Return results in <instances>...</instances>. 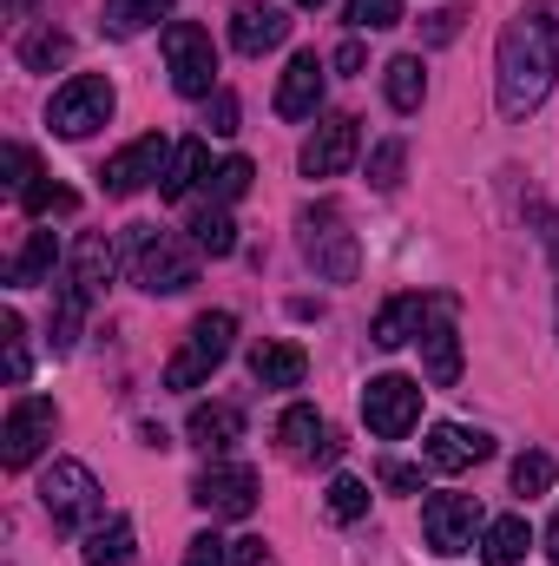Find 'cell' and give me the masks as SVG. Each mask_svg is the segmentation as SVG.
<instances>
[{"instance_id":"cell-30","label":"cell","mask_w":559,"mask_h":566,"mask_svg":"<svg viewBox=\"0 0 559 566\" xmlns=\"http://www.w3.org/2000/svg\"><path fill=\"white\" fill-rule=\"evenodd\" d=\"M66 53H73V40H66L60 27H33V33H20V66H27V73H53Z\"/></svg>"},{"instance_id":"cell-42","label":"cell","mask_w":559,"mask_h":566,"mask_svg":"<svg viewBox=\"0 0 559 566\" xmlns=\"http://www.w3.org/2000/svg\"><path fill=\"white\" fill-rule=\"evenodd\" d=\"M33 178H40V171H33V151H27V145H7V185L27 191Z\"/></svg>"},{"instance_id":"cell-7","label":"cell","mask_w":559,"mask_h":566,"mask_svg":"<svg viewBox=\"0 0 559 566\" xmlns=\"http://www.w3.org/2000/svg\"><path fill=\"white\" fill-rule=\"evenodd\" d=\"M113 80H99V73H73L60 93H53V106H46V126L60 133V139H86V133H99L106 119H113Z\"/></svg>"},{"instance_id":"cell-28","label":"cell","mask_w":559,"mask_h":566,"mask_svg":"<svg viewBox=\"0 0 559 566\" xmlns=\"http://www.w3.org/2000/svg\"><path fill=\"white\" fill-rule=\"evenodd\" d=\"M133 554H139L133 521H106V527L86 534V566H133Z\"/></svg>"},{"instance_id":"cell-14","label":"cell","mask_w":559,"mask_h":566,"mask_svg":"<svg viewBox=\"0 0 559 566\" xmlns=\"http://www.w3.org/2000/svg\"><path fill=\"white\" fill-rule=\"evenodd\" d=\"M165 165H171V145L158 139V133H145V139H133L126 151H113L99 178H106L113 198H139L151 178H165Z\"/></svg>"},{"instance_id":"cell-18","label":"cell","mask_w":559,"mask_h":566,"mask_svg":"<svg viewBox=\"0 0 559 566\" xmlns=\"http://www.w3.org/2000/svg\"><path fill=\"white\" fill-rule=\"evenodd\" d=\"M323 60L316 53H296L289 66H283L277 80V119H316V106H323Z\"/></svg>"},{"instance_id":"cell-41","label":"cell","mask_w":559,"mask_h":566,"mask_svg":"<svg viewBox=\"0 0 559 566\" xmlns=\"http://www.w3.org/2000/svg\"><path fill=\"white\" fill-rule=\"evenodd\" d=\"M204 126H211L218 139H231V133H238V99H231V93H211V113H204Z\"/></svg>"},{"instance_id":"cell-4","label":"cell","mask_w":559,"mask_h":566,"mask_svg":"<svg viewBox=\"0 0 559 566\" xmlns=\"http://www.w3.org/2000/svg\"><path fill=\"white\" fill-rule=\"evenodd\" d=\"M231 343H238V316H231V310H204V316L191 323L184 349L165 363V389H198V382H211V376L224 369Z\"/></svg>"},{"instance_id":"cell-3","label":"cell","mask_w":559,"mask_h":566,"mask_svg":"<svg viewBox=\"0 0 559 566\" xmlns=\"http://www.w3.org/2000/svg\"><path fill=\"white\" fill-rule=\"evenodd\" d=\"M296 244H303V258L316 264L323 283H356V271H362L356 231H349V218L336 205H303L296 211Z\"/></svg>"},{"instance_id":"cell-24","label":"cell","mask_w":559,"mask_h":566,"mask_svg":"<svg viewBox=\"0 0 559 566\" xmlns=\"http://www.w3.org/2000/svg\"><path fill=\"white\" fill-rule=\"evenodd\" d=\"M382 93H389V106H395V113H421V99H428L421 53H395V60L382 66Z\"/></svg>"},{"instance_id":"cell-20","label":"cell","mask_w":559,"mask_h":566,"mask_svg":"<svg viewBox=\"0 0 559 566\" xmlns=\"http://www.w3.org/2000/svg\"><path fill=\"white\" fill-rule=\"evenodd\" d=\"M421 323H428V296L409 290V296H389V303L376 310V329H369V336H376V349H402V343L421 336Z\"/></svg>"},{"instance_id":"cell-35","label":"cell","mask_w":559,"mask_h":566,"mask_svg":"<svg viewBox=\"0 0 559 566\" xmlns=\"http://www.w3.org/2000/svg\"><path fill=\"white\" fill-rule=\"evenodd\" d=\"M342 20L356 33H389V27H402V0H349Z\"/></svg>"},{"instance_id":"cell-31","label":"cell","mask_w":559,"mask_h":566,"mask_svg":"<svg viewBox=\"0 0 559 566\" xmlns=\"http://www.w3.org/2000/svg\"><path fill=\"white\" fill-rule=\"evenodd\" d=\"M178 0H106V33H119V40H133L139 27H151V20H165Z\"/></svg>"},{"instance_id":"cell-27","label":"cell","mask_w":559,"mask_h":566,"mask_svg":"<svg viewBox=\"0 0 559 566\" xmlns=\"http://www.w3.org/2000/svg\"><path fill=\"white\" fill-rule=\"evenodd\" d=\"M527 547H534V534H527L520 514H507V521H494V527L481 534V560L487 566H520L527 560Z\"/></svg>"},{"instance_id":"cell-2","label":"cell","mask_w":559,"mask_h":566,"mask_svg":"<svg viewBox=\"0 0 559 566\" xmlns=\"http://www.w3.org/2000/svg\"><path fill=\"white\" fill-rule=\"evenodd\" d=\"M126 258H133V283L151 290V296H178L198 283V244H184L178 231H158V224H133L126 238Z\"/></svg>"},{"instance_id":"cell-44","label":"cell","mask_w":559,"mask_h":566,"mask_svg":"<svg viewBox=\"0 0 559 566\" xmlns=\"http://www.w3.org/2000/svg\"><path fill=\"white\" fill-rule=\"evenodd\" d=\"M231 566H271V547L264 541H231Z\"/></svg>"},{"instance_id":"cell-16","label":"cell","mask_w":559,"mask_h":566,"mask_svg":"<svg viewBox=\"0 0 559 566\" xmlns=\"http://www.w3.org/2000/svg\"><path fill=\"white\" fill-rule=\"evenodd\" d=\"M283 40H289V13H283L277 0H238V7H231V46H238V53L264 60Z\"/></svg>"},{"instance_id":"cell-1","label":"cell","mask_w":559,"mask_h":566,"mask_svg":"<svg viewBox=\"0 0 559 566\" xmlns=\"http://www.w3.org/2000/svg\"><path fill=\"white\" fill-rule=\"evenodd\" d=\"M559 80V0H540L527 13H514L500 27V53H494V93L507 119H527L547 106Z\"/></svg>"},{"instance_id":"cell-37","label":"cell","mask_w":559,"mask_h":566,"mask_svg":"<svg viewBox=\"0 0 559 566\" xmlns=\"http://www.w3.org/2000/svg\"><path fill=\"white\" fill-rule=\"evenodd\" d=\"M402 158H409L402 139H382L376 158H369V185H376V191H395V185H402Z\"/></svg>"},{"instance_id":"cell-47","label":"cell","mask_w":559,"mask_h":566,"mask_svg":"<svg viewBox=\"0 0 559 566\" xmlns=\"http://www.w3.org/2000/svg\"><path fill=\"white\" fill-rule=\"evenodd\" d=\"M7 7H13V13H27V7H33V0H7Z\"/></svg>"},{"instance_id":"cell-11","label":"cell","mask_w":559,"mask_h":566,"mask_svg":"<svg viewBox=\"0 0 559 566\" xmlns=\"http://www.w3.org/2000/svg\"><path fill=\"white\" fill-rule=\"evenodd\" d=\"M421 534H428V547H434L441 560H454V554L474 547L481 507H474L467 494H434V501H421Z\"/></svg>"},{"instance_id":"cell-19","label":"cell","mask_w":559,"mask_h":566,"mask_svg":"<svg viewBox=\"0 0 559 566\" xmlns=\"http://www.w3.org/2000/svg\"><path fill=\"white\" fill-rule=\"evenodd\" d=\"M251 376H257L264 389H303V376H309V356H303L296 343L271 336V343H257V349H251Z\"/></svg>"},{"instance_id":"cell-13","label":"cell","mask_w":559,"mask_h":566,"mask_svg":"<svg viewBox=\"0 0 559 566\" xmlns=\"http://www.w3.org/2000/svg\"><path fill=\"white\" fill-rule=\"evenodd\" d=\"M191 501L211 514V521H251L257 514V474L251 468H204L191 481Z\"/></svg>"},{"instance_id":"cell-17","label":"cell","mask_w":559,"mask_h":566,"mask_svg":"<svg viewBox=\"0 0 559 566\" xmlns=\"http://www.w3.org/2000/svg\"><path fill=\"white\" fill-rule=\"evenodd\" d=\"M277 441H283V454H289V461H336V454H342V441H336V434L323 428V416H316L309 402L283 409Z\"/></svg>"},{"instance_id":"cell-9","label":"cell","mask_w":559,"mask_h":566,"mask_svg":"<svg viewBox=\"0 0 559 566\" xmlns=\"http://www.w3.org/2000/svg\"><path fill=\"white\" fill-rule=\"evenodd\" d=\"M362 422H369V434H382V441H402L421 422V382H409V376H376L362 389Z\"/></svg>"},{"instance_id":"cell-12","label":"cell","mask_w":559,"mask_h":566,"mask_svg":"<svg viewBox=\"0 0 559 566\" xmlns=\"http://www.w3.org/2000/svg\"><path fill=\"white\" fill-rule=\"evenodd\" d=\"M356 151H362L356 119H349V113H329V119H316V133L303 139L296 165H303V178H336V171L356 165Z\"/></svg>"},{"instance_id":"cell-10","label":"cell","mask_w":559,"mask_h":566,"mask_svg":"<svg viewBox=\"0 0 559 566\" xmlns=\"http://www.w3.org/2000/svg\"><path fill=\"white\" fill-rule=\"evenodd\" d=\"M53 428H60V409L46 396H20L7 409V428H0V461L7 468H33V454L53 441Z\"/></svg>"},{"instance_id":"cell-33","label":"cell","mask_w":559,"mask_h":566,"mask_svg":"<svg viewBox=\"0 0 559 566\" xmlns=\"http://www.w3.org/2000/svg\"><path fill=\"white\" fill-rule=\"evenodd\" d=\"M20 205H27L33 218H73V211H80V191H66V185H53V178H33V185L20 191Z\"/></svg>"},{"instance_id":"cell-48","label":"cell","mask_w":559,"mask_h":566,"mask_svg":"<svg viewBox=\"0 0 559 566\" xmlns=\"http://www.w3.org/2000/svg\"><path fill=\"white\" fill-rule=\"evenodd\" d=\"M296 7H323V0H296Z\"/></svg>"},{"instance_id":"cell-39","label":"cell","mask_w":559,"mask_h":566,"mask_svg":"<svg viewBox=\"0 0 559 566\" xmlns=\"http://www.w3.org/2000/svg\"><path fill=\"white\" fill-rule=\"evenodd\" d=\"M461 20H467V7H434L428 27H421V40H428V46H447V40L461 33Z\"/></svg>"},{"instance_id":"cell-45","label":"cell","mask_w":559,"mask_h":566,"mask_svg":"<svg viewBox=\"0 0 559 566\" xmlns=\"http://www.w3.org/2000/svg\"><path fill=\"white\" fill-rule=\"evenodd\" d=\"M336 73H362V40H342L336 46Z\"/></svg>"},{"instance_id":"cell-38","label":"cell","mask_w":559,"mask_h":566,"mask_svg":"<svg viewBox=\"0 0 559 566\" xmlns=\"http://www.w3.org/2000/svg\"><path fill=\"white\" fill-rule=\"evenodd\" d=\"M0 343H7V382H27V329L13 310H0Z\"/></svg>"},{"instance_id":"cell-6","label":"cell","mask_w":559,"mask_h":566,"mask_svg":"<svg viewBox=\"0 0 559 566\" xmlns=\"http://www.w3.org/2000/svg\"><path fill=\"white\" fill-rule=\"evenodd\" d=\"M40 507L53 514V527L73 534V527H93V521H99L106 494H99V481H93L86 461H53L46 481H40Z\"/></svg>"},{"instance_id":"cell-5","label":"cell","mask_w":559,"mask_h":566,"mask_svg":"<svg viewBox=\"0 0 559 566\" xmlns=\"http://www.w3.org/2000/svg\"><path fill=\"white\" fill-rule=\"evenodd\" d=\"M158 46H165L171 86L184 99H211V86H218V46H211V33L198 20H165V40Z\"/></svg>"},{"instance_id":"cell-8","label":"cell","mask_w":559,"mask_h":566,"mask_svg":"<svg viewBox=\"0 0 559 566\" xmlns=\"http://www.w3.org/2000/svg\"><path fill=\"white\" fill-rule=\"evenodd\" d=\"M421 376L434 389L461 382V329H454V296H428V323H421Z\"/></svg>"},{"instance_id":"cell-29","label":"cell","mask_w":559,"mask_h":566,"mask_svg":"<svg viewBox=\"0 0 559 566\" xmlns=\"http://www.w3.org/2000/svg\"><path fill=\"white\" fill-rule=\"evenodd\" d=\"M191 244H198L204 258H231V251H238V224H231V211H224V205H204V211L191 218Z\"/></svg>"},{"instance_id":"cell-46","label":"cell","mask_w":559,"mask_h":566,"mask_svg":"<svg viewBox=\"0 0 559 566\" xmlns=\"http://www.w3.org/2000/svg\"><path fill=\"white\" fill-rule=\"evenodd\" d=\"M547 554H553V566H559V514L547 521Z\"/></svg>"},{"instance_id":"cell-26","label":"cell","mask_w":559,"mask_h":566,"mask_svg":"<svg viewBox=\"0 0 559 566\" xmlns=\"http://www.w3.org/2000/svg\"><path fill=\"white\" fill-rule=\"evenodd\" d=\"M113 264H119V258H113V238H106V231H86V238L73 244V271H66V277H80L93 296H99L106 277H113Z\"/></svg>"},{"instance_id":"cell-22","label":"cell","mask_w":559,"mask_h":566,"mask_svg":"<svg viewBox=\"0 0 559 566\" xmlns=\"http://www.w3.org/2000/svg\"><path fill=\"white\" fill-rule=\"evenodd\" d=\"M53 264H60V244H53V231H27V244L7 258V283H13V290L53 283Z\"/></svg>"},{"instance_id":"cell-40","label":"cell","mask_w":559,"mask_h":566,"mask_svg":"<svg viewBox=\"0 0 559 566\" xmlns=\"http://www.w3.org/2000/svg\"><path fill=\"white\" fill-rule=\"evenodd\" d=\"M184 566H231V541H218V534H198V541L184 547Z\"/></svg>"},{"instance_id":"cell-23","label":"cell","mask_w":559,"mask_h":566,"mask_svg":"<svg viewBox=\"0 0 559 566\" xmlns=\"http://www.w3.org/2000/svg\"><path fill=\"white\" fill-rule=\"evenodd\" d=\"M204 178H211V151H204V139H184V145H171V165H165L158 191L165 198H191Z\"/></svg>"},{"instance_id":"cell-21","label":"cell","mask_w":559,"mask_h":566,"mask_svg":"<svg viewBox=\"0 0 559 566\" xmlns=\"http://www.w3.org/2000/svg\"><path fill=\"white\" fill-rule=\"evenodd\" d=\"M184 434H191L204 454H224V448L244 434V409H231V402H198L191 422H184Z\"/></svg>"},{"instance_id":"cell-15","label":"cell","mask_w":559,"mask_h":566,"mask_svg":"<svg viewBox=\"0 0 559 566\" xmlns=\"http://www.w3.org/2000/svg\"><path fill=\"white\" fill-rule=\"evenodd\" d=\"M421 454H428L434 474H467V468H481V461L494 454V434L461 428V422H434L428 428V441H421Z\"/></svg>"},{"instance_id":"cell-36","label":"cell","mask_w":559,"mask_h":566,"mask_svg":"<svg viewBox=\"0 0 559 566\" xmlns=\"http://www.w3.org/2000/svg\"><path fill=\"white\" fill-rule=\"evenodd\" d=\"M547 488H553V454H540V448L520 454V461H514V494L534 501V494H547Z\"/></svg>"},{"instance_id":"cell-34","label":"cell","mask_w":559,"mask_h":566,"mask_svg":"<svg viewBox=\"0 0 559 566\" xmlns=\"http://www.w3.org/2000/svg\"><path fill=\"white\" fill-rule=\"evenodd\" d=\"M323 507H329V521H342V527H349V521H362V514H369V488H362L356 474H336V481H329V494H323Z\"/></svg>"},{"instance_id":"cell-32","label":"cell","mask_w":559,"mask_h":566,"mask_svg":"<svg viewBox=\"0 0 559 566\" xmlns=\"http://www.w3.org/2000/svg\"><path fill=\"white\" fill-rule=\"evenodd\" d=\"M251 178H257V171H251V158H224V165H211L204 191H211V205H224V211H231V205L251 191Z\"/></svg>"},{"instance_id":"cell-43","label":"cell","mask_w":559,"mask_h":566,"mask_svg":"<svg viewBox=\"0 0 559 566\" xmlns=\"http://www.w3.org/2000/svg\"><path fill=\"white\" fill-rule=\"evenodd\" d=\"M382 488H395V494H415V488H421V468H409V461H389V468H382Z\"/></svg>"},{"instance_id":"cell-25","label":"cell","mask_w":559,"mask_h":566,"mask_svg":"<svg viewBox=\"0 0 559 566\" xmlns=\"http://www.w3.org/2000/svg\"><path fill=\"white\" fill-rule=\"evenodd\" d=\"M86 310H93V290H86L80 277H66V283H60V303H53V349H60V356L80 343V323H86Z\"/></svg>"}]
</instances>
